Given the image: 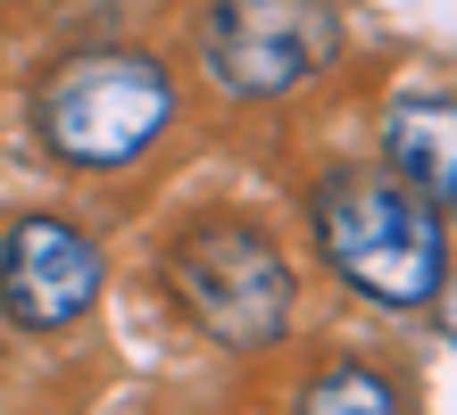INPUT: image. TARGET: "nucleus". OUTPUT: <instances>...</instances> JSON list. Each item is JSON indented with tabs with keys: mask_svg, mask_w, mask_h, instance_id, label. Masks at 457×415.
Wrapping results in <instances>:
<instances>
[{
	"mask_svg": "<svg viewBox=\"0 0 457 415\" xmlns=\"http://www.w3.org/2000/svg\"><path fill=\"white\" fill-rule=\"evenodd\" d=\"M175 125V75L150 50H75L42 75L34 133L75 175H125Z\"/></svg>",
	"mask_w": 457,
	"mask_h": 415,
	"instance_id": "f03ea898",
	"label": "nucleus"
},
{
	"mask_svg": "<svg viewBox=\"0 0 457 415\" xmlns=\"http://www.w3.org/2000/svg\"><path fill=\"white\" fill-rule=\"evenodd\" d=\"M100 299V249L59 216H17L0 233V316L25 332H67Z\"/></svg>",
	"mask_w": 457,
	"mask_h": 415,
	"instance_id": "39448f33",
	"label": "nucleus"
},
{
	"mask_svg": "<svg viewBox=\"0 0 457 415\" xmlns=\"http://www.w3.org/2000/svg\"><path fill=\"white\" fill-rule=\"evenodd\" d=\"M167 283L225 349H266L291 324V266L250 216H192L167 241Z\"/></svg>",
	"mask_w": 457,
	"mask_h": 415,
	"instance_id": "7ed1b4c3",
	"label": "nucleus"
},
{
	"mask_svg": "<svg viewBox=\"0 0 457 415\" xmlns=\"http://www.w3.org/2000/svg\"><path fill=\"white\" fill-rule=\"evenodd\" d=\"M457 108H449V83H408V92L391 100V117H383V150H391V175L424 191L433 208H449V183H457Z\"/></svg>",
	"mask_w": 457,
	"mask_h": 415,
	"instance_id": "423d86ee",
	"label": "nucleus"
},
{
	"mask_svg": "<svg viewBox=\"0 0 457 415\" xmlns=\"http://www.w3.org/2000/svg\"><path fill=\"white\" fill-rule=\"evenodd\" d=\"M308 407H325V415H383V407H399V382L366 374V366H333L308 391Z\"/></svg>",
	"mask_w": 457,
	"mask_h": 415,
	"instance_id": "0eeeda50",
	"label": "nucleus"
},
{
	"mask_svg": "<svg viewBox=\"0 0 457 415\" xmlns=\"http://www.w3.org/2000/svg\"><path fill=\"white\" fill-rule=\"evenodd\" d=\"M341 50V17L325 0H217L200 25V67L233 100H291Z\"/></svg>",
	"mask_w": 457,
	"mask_h": 415,
	"instance_id": "20e7f679",
	"label": "nucleus"
},
{
	"mask_svg": "<svg viewBox=\"0 0 457 415\" xmlns=\"http://www.w3.org/2000/svg\"><path fill=\"white\" fill-rule=\"evenodd\" d=\"M308 225H316L325 266L349 291L383 299V308H424V299H441V274H449L441 208L424 200V191H408L399 175L333 166V175L308 191Z\"/></svg>",
	"mask_w": 457,
	"mask_h": 415,
	"instance_id": "f257e3e1",
	"label": "nucleus"
}]
</instances>
